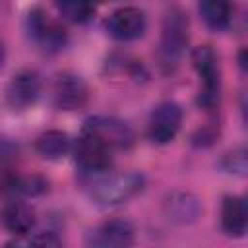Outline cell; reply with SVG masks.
Returning a JSON list of instances; mask_svg holds the SVG:
<instances>
[{
    "label": "cell",
    "instance_id": "1",
    "mask_svg": "<svg viewBox=\"0 0 248 248\" xmlns=\"http://www.w3.org/2000/svg\"><path fill=\"white\" fill-rule=\"evenodd\" d=\"M143 176L138 172H99L89 182V198L101 207H112L128 202L143 188Z\"/></svg>",
    "mask_w": 248,
    "mask_h": 248
},
{
    "label": "cell",
    "instance_id": "2",
    "mask_svg": "<svg viewBox=\"0 0 248 248\" xmlns=\"http://www.w3.org/2000/svg\"><path fill=\"white\" fill-rule=\"evenodd\" d=\"M186 45H188V21L178 8H172L167 12L163 23V35L159 46L161 66L172 70L180 62Z\"/></svg>",
    "mask_w": 248,
    "mask_h": 248
},
{
    "label": "cell",
    "instance_id": "3",
    "mask_svg": "<svg viewBox=\"0 0 248 248\" xmlns=\"http://www.w3.org/2000/svg\"><path fill=\"white\" fill-rule=\"evenodd\" d=\"M192 62H194V68H196V72L200 76V81H202L198 103L205 110H211L219 103V68H217V56H215V52H213L211 46L203 45V46H198L192 52Z\"/></svg>",
    "mask_w": 248,
    "mask_h": 248
},
{
    "label": "cell",
    "instance_id": "4",
    "mask_svg": "<svg viewBox=\"0 0 248 248\" xmlns=\"http://www.w3.org/2000/svg\"><path fill=\"white\" fill-rule=\"evenodd\" d=\"M83 132L97 138L108 149H126L134 141V130L130 124L114 116H91L85 120Z\"/></svg>",
    "mask_w": 248,
    "mask_h": 248
},
{
    "label": "cell",
    "instance_id": "5",
    "mask_svg": "<svg viewBox=\"0 0 248 248\" xmlns=\"http://www.w3.org/2000/svg\"><path fill=\"white\" fill-rule=\"evenodd\" d=\"M72 151L78 167L87 174H99L110 167V149L85 132L72 143Z\"/></svg>",
    "mask_w": 248,
    "mask_h": 248
},
{
    "label": "cell",
    "instance_id": "6",
    "mask_svg": "<svg viewBox=\"0 0 248 248\" xmlns=\"http://www.w3.org/2000/svg\"><path fill=\"white\" fill-rule=\"evenodd\" d=\"M182 124V110L172 101L159 103L149 116V138L155 143H169L174 140Z\"/></svg>",
    "mask_w": 248,
    "mask_h": 248
},
{
    "label": "cell",
    "instance_id": "7",
    "mask_svg": "<svg viewBox=\"0 0 248 248\" xmlns=\"http://www.w3.org/2000/svg\"><path fill=\"white\" fill-rule=\"evenodd\" d=\"M107 31L118 41H132L143 35L145 31V14L140 8L124 6L112 12L107 19Z\"/></svg>",
    "mask_w": 248,
    "mask_h": 248
},
{
    "label": "cell",
    "instance_id": "8",
    "mask_svg": "<svg viewBox=\"0 0 248 248\" xmlns=\"http://www.w3.org/2000/svg\"><path fill=\"white\" fill-rule=\"evenodd\" d=\"M52 101L60 110L81 108L87 101V87L74 74H60L52 83Z\"/></svg>",
    "mask_w": 248,
    "mask_h": 248
},
{
    "label": "cell",
    "instance_id": "9",
    "mask_svg": "<svg viewBox=\"0 0 248 248\" xmlns=\"http://www.w3.org/2000/svg\"><path fill=\"white\" fill-rule=\"evenodd\" d=\"M134 227L130 221L124 219H112L97 229H93L87 234V244L99 246V248H118V246H130L134 242Z\"/></svg>",
    "mask_w": 248,
    "mask_h": 248
},
{
    "label": "cell",
    "instance_id": "10",
    "mask_svg": "<svg viewBox=\"0 0 248 248\" xmlns=\"http://www.w3.org/2000/svg\"><path fill=\"white\" fill-rule=\"evenodd\" d=\"M39 91H41V81L37 74L31 70H21L10 79L6 89V101L12 108L21 110L37 101Z\"/></svg>",
    "mask_w": 248,
    "mask_h": 248
},
{
    "label": "cell",
    "instance_id": "11",
    "mask_svg": "<svg viewBox=\"0 0 248 248\" xmlns=\"http://www.w3.org/2000/svg\"><path fill=\"white\" fill-rule=\"evenodd\" d=\"M200 202L190 192H170L163 202V211L172 223H192L200 215Z\"/></svg>",
    "mask_w": 248,
    "mask_h": 248
},
{
    "label": "cell",
    "instance_id": "12",
    "mask_svg": "<svg viewBox=\"0 0 248 248\" xmlns=\"http://www.w3.org/2000/svg\"><path fill=\"white\" fill-rule=\"evenodd\" d=\"M221 225L229 236H242L248 225L246 202L240 196H227L221 207Z\"/></svg>",
    "mask_w": 248,
    "mask_h": 248
},
{
    "label": "cell",
    "instance_id": "13",
    "mask_svg": "<svg viewBox=\"0 0 248 248\" xmlns=\"http://www.w3.org/2000/svg\"><path fill=\"white\" fill-rule=\"evenodd\" d=\"M29 33L33 35V39L37 43H41L48 50H56L66 43L64 29L60 25H56L54 21L46 19L41 12L29 14Z\"/></svg>",
    "mask_w": 248,
    "mask_h": 248
},
{
    "label": "cell",
    "instance_id": "14",
    "mask_svg": "<svg viewBox=\"0 0 248 248\" xmlns=\"http://www.w3.org/2000/svg\"><path fill=\"white\" fill-rule=\"evenodd\" d=\"M200 16L213 31H223L231 25L232 4L231 0H200Z\"/></svg>",
    "mask_w": 248,
    "mask_h": 248
},
{
    "label": "cell",
    "instance_id": "15",
    "mask_svg": "<svg viewBox=\"0 0 248 248\" xmlns=\"http://www.w3.org/2000/svg\"><path fill=\"white\" fill-rule=\"evenodd\" d=\"M35 151L43 157V159H60L64 157L68 151H72V140L66 132L60 130H48L43 132L37 141H35Z\"/></svg>",
    "mask_w": 248,
    "mask_h": 248
},
{
    "label": "cell",
    "instance_id": "16",
    "mask_svg": "<svg viewBox=\"0 0 248 248\" xmlns=\"http://www.w3.org/2000/svg\"><path fill=\"white\" fill-rule=\"evenodd\" d=\"M2 219H4V225H6V229H8L10 232L21 234V236H23V234H29L31 229H33V225H35V215H33V211H31L25 203H21V202H12V203H8L6 209H4Z\"/></svg>",
    "mask_w": 248,
    "mask_h": 248
},
{
    "label": "cell",
    "instance_id": "17",
    "mask_svg": "<svg viewBox=\"0 0 248 248\" xmlns=\"http://www.w3.org/2000/svg\"><path fill=\"white\" fill-rule=\"evenodd\" d=\"M58 12L72 23H87L93 17L95 4L91 0H56Z\"/></svg>",
    "mask_w": 248,
    "mask_h": 248
},
{
    "label": "cell",
    "instance_id": "18",
    "mask_svg": "<svg viewBox=\"0 0 248 248\" xmlns=\"http://www.w3.org/2000/svg\"><path fill=\"white\" fill-rule=\"evenodd\" d=\"M223 170L231 172V174H244L246 172V151L244 149H234L231 153H227L221 161Z\"/></svg>",
    "mask_w": 248,
    "mask_h": 248
},
{
    "label": "cell",
    "instance_id": "19",
    "mask_svg": "<svg viewBox=\"0 0 248 248\" xmlns=\"http://www.w3.org/2000/svg\"><path fill=\"white\" fill-rule=\"evenodd\" d=\"M12 186H14V190H19L25 196H37V194L45 192V188H46L45 180H41L39 176H27L21 180H14Z\"/></svg>",
    "mask_w": 248,
    "mask_h": 248
},
{
    "label": "cell",
    "instance_id": "20",
    "mask_svg": "<svg viewBox=\"0 0 248 248\" xmlns=\"http://www.w3.org/2000/svg\"><path fill=\"white\" fill-rule=\"evenodd\" d=\"M29 244H41V246H58V244H60V238H58L54 232H50V231H43V232H39L37 236L29 238Z\"/></svg>",
    "mask_w": 248,
    "mask_h": 248
},
{
    "label": "cell",
    "instance_id": "21",
    "mask_svg": "<svg viewBox=\"0 0 248 248\" xmlns=\"http://www.w3.org/2000/svg\"><path fill=\"white\" fill-rule=\"evenodd\" d=\"M91 2L95 4V2H108V0H91Z\"/></svg>",
    "mask_w": 248,
    "mask_h": 248
},
{
    "label": "cell",
    "instance_id": "22",
    "mask_svg": "<svg viewBox=\"0 0 248 248\" xmlns=\"http://www.w3.org/2000/svg\"><path fill=\"white\" fill-rule=\"evenodd\" d=\"M0 64H2V48H0Z\"/></svg>",
    "mask_w": 248,
    "mask_h": 248
}]
</instances>
